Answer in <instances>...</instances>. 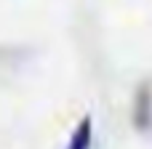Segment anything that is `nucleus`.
<instances>
[{
	"mask_svg": "<svg viewBox=\"0 0 152 149\" xmlns=\"http://www.w3.org/2000/svg\"><path fill=\"white\" fill-rule=\"evenodd\" d=\"M94 147V117L83 115L75 125V131L69 133V141L64 149H91Z\"/></svg>",
	"mask_w": 152,
	"mask_h": 149,
	"instance_id": "obj_2",
	"label": "nucleus"
},
{
	"mask_svg": "<svg viewBox=\"0 0 152 149\" xmlns=\"http://www.w3.org/2000/svg\"><path fill=\"white\" fill-rule=\"evenodd\" d=\"M134 125L139 131H150L152 128V93H150L147 83L136 91V99H134Z\"/></svg>",
	"mask_w": 152,
	"mask_h": 149,
	"instance_id": "obj_1",
	"label": "nucleus"
}]
</instances>
